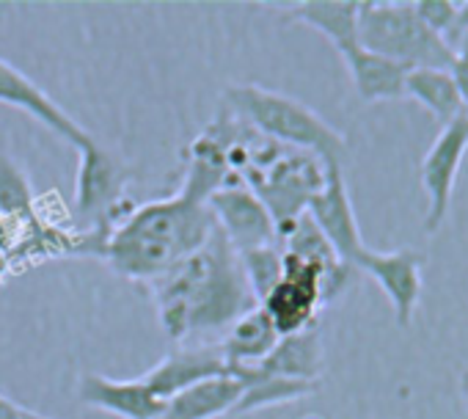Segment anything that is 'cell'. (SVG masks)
Listing matches in <instances>:
<instances>
[{
  "label": "cell",
  "mask_w": 468,
  "mask_h": 419,
  "mask_svg": "<svg viewBox=\"0 0 468 419\" xmlns=\"http://www.w3.org/2000/svg\"><path fill=\"white\" fill-rule=\"evenodd\" d=\"M306 216L317 224L325 241L334 246L336 257L356 268V260L367 246L361 241L358 219H356V210L347 193L342 166H325V185L312 196Z\"/></svg>",
  "instance_id": "9"
},
{
  "label": "cell",
  "mask_w": 468,
  "mask_h": 419,
  "mask_svg": "<svg viewBox=\"0 0 468 419\" xmlns=\"http://www.w3.org/2000/svg\"><path fill=\"white\" fill-rule=\"evenodd\" d=\"M358 9L361 0H303V4L290 6L287 20L314 28L342 53L358 45Z\"/></svg>",
  "instance_id": "18"
},
{
  "label": "cell",
  "mask_w": 468,
  "mask_h": 419,
  "mask_svg": "<svg viewBox=\"0 0 468 419\" xmlns=\"http://www.w3.org/2000/svg\"><path fill=\"white\" fill-rule=\"evenodd\" d=\"M20 419H48V416H42V414H37V411H31V408H28Z\"/></svg>",
  "instance_id": "26"
},
{
  "label": "cell",
  "mask_w": 468,
  "mask_h": 419,
  "mask_svg": "<svg viewBox=\"0 0 468 419\" xmlns=\"http://www.w3.org/2000/svg\"><path fill=\"white\" fill-rule=\"evenodd\" d=\"M229 364L220 353L218 342H196V345H176L157 367H152L141 381L149 386V392L157 400H168L176 392L215 378V375H229Z\"/></svg>",
  "instance_id": "12"
},
{
  "label": "cell",
  "mask_w": 468,
  "mask_h": 419,
  "mask_svg": "<svg viewBox=\"0 0 468 419\" xmlns=\"http://www.w3.org/2000/svg\"><path fill=\"white\" fill-rule=\"evenodd\" d=\"M325 367V348H323V331L320 326L287 334L276 342L271 356L257 364V370L268 375H282L292 381H312L320 383Z\"/></svg>",
  "instance_id": "16"
},
{
  "label": "cell",
  "mask_w": 468,
  "mask_h": 419,
  "mask_svg": "<svg viewBox=\"0 0 468 419\" xmlns=\"http://www.w3.org/2000/svg\"><path fill=\"white\" fill-rule=\"evenodd\" d=\"M240 265H243V274H246L254 301L262 304L284 276L282 246H262V249L240 252Z\"/></svg>",
  "instance_id": "22"
},
{
  "label": "cell",
  "mask_w": 468,
  "mask_h": 419,
  "mask_svg": "<svg viewBox=\"0 0 468 419\" xmlns=\"http://www.w3.org/2000/svg\"><path fill=\"white\" fill-rule=\"evenodd\" d=\"M220 100L223 108L243 119L260 135L309 152L325 166H342L347 155V138L295 97L262 89L257 83H231Z\"/></svg>",
  "instance_id": "3"
},
{
  "label": "cell",
  "mask_w": 468,
  "mask_h": 419,
  "mask_svg": "<svg viewBox=\"0 0 468 419\" xmlns=\"http://www.w3.org/2000/svg\"><path fill=\"white\" fill-rule=\"evenodd\" d=\"M215 232L207 204H196L179 193L135 204L111 230L102 260L119 276L149 287L198 252Z\"/></svg>",
  "instance_id": "2"
},
{
  "label": "cell",
  "mask_w": 468,
  "mask_h": 419,
  "mask_svg": "<svg viewBox=\"0 0 468 419\" xmlns=\"http://www.w3.org/2000/svg\"><path fill=\"white\" fill-rule=\"evenodd\" d=\"M0 105L26 111L28 116H34L39 124L53 130L61 141H67L75 149L86 146L94 138L45 89H39L26 72H20L15 64H9L4 59H0Z\"/></svg>",
  "instance_id": "11"
},
{
  "label": "cell",
  "mask_w": 468,
  "mask_h": 419,
  "mask_svg": "<svg viewBox=\"0 0 468 419\" xmlns=\"http://www.w3.org/2000/svg\"><path fill=\"white\" fill-rule=\"evenodd\" d=\"M465 152H468V119H457L441 127L438 138L432 141V146L421 160V188L427 193V216H424L427 235H435L449 216L454 182Z\"/></svg>",
  "instance_id": "6"
},
{
  "label": "cell",
  "mask_w": 468,
  "mask_h": 419,
  "mask_svg": "<svg viewBox=\"0 0 468 419\" xmlns=\"http://www.w3.org/2000/svg\"><path fill=\"white\" fill-rule=\"evenodd\" d=\"M246 383L234 372L198 381L165 400L160 419H218L234 411Z\"/></svg>",
  "instance_id": "14"
},
{
  "label": "cell",
  "mask_w": 468,
  "mask_h": 419,
  "mask_svg": "<svg viewBox=\"0 0 468 419\" xmlns=\"http://www.w3.org/2000/svg\"><path fill=\"white\" fill-rule=\"evenodd\" d=\"M421 265L424 257L413 249H397V252L364 249L356 260V271L375 279V285L388 298L394 317L402 328L413 323L421 298Z\"/></svg>",
  "instance_id": "10"
},
{
  "label": "cell",
  "mask_w": 468,
  "mask_h": 419,
  "mask_svg": "<svg viewBox=\"0 0 468 419\" xmlns=\"http://www.w3.org/2000/svg\"><path fill=\"white\" fill-rule=\"evenodd\" d=\"M279 339L282 337L273 320L268 317V312L262 306H254L238 323H231V328L220 337L218 345L229 370H249V367L262 364Z\"/></svg>",
  "instance_id": "17"
},
{
  "label": "cell",
  "mask_w": 468,
  "mask_h": 419,
  "mask_svg": "<svg viewBox=\"0 0 468 419\" xmlns=\"http://www.w3.org/2000/svg\"><path fill=\"white\" fill-rule=\"evenodd\" d=\"M468 31V0L465 4H460V12H457V20H454V28H452V34L446 37V45H449V50L454 48V42L463 37Z\"/></svg>",
  "instance_id": "25"
},
{
  "label": "cell",
  "mask_w": 468,
  "mask_h": 419,
  "mask_svg": "<svg viewBox=\"0 0 468 419\" xmlns=\"http://www.w3.org/2000/svg\"><path fill=\"white\" fill-rule=\"evenodd\" d=\"M0 394H4V392H0Z\"/></svg>",
  "instance_id": "28"
},
{
  "label": "cell",
  "mask_w": 468,
  "mask_h": 419,
  "mask_svg": "<svg viewBox=\"0 0 468 419\" xmlns=\"http://www.w3.org/2000/svg\"><path fill=\"white\" fill-rule=\"evenodd\" d=\"M356 42L408 70H452L454 61L449 45L416 17L413 4L405 0H361Z\"/></svg>",
  "instance_id": "4"
},
{
  "label": "cell",
  "mask_w": 468,
  "mask_h": 419,
  "mask_svg": "<svg viewBox=\"0 0 468 419\" xmlns=\"http://www.w3.org/2000/svg\"><path fill=\"white\" fill-rule=\"evenodd\" d=\"M282 257H284V276L260 306L273 320L279 337H287L317 326V312L323 309L320 304L323 274L292 254L282 252Z\"/></svg>",
  "instance_id": "8"
},
{
  "label": "cell",
  "mask_w": 468,
  "mask_h": 419,
  "mask_svg": "<svg viewBox=\"0 0 468 419\" xmlns=\"http://www.w3.org/2000/svg\"><path fill=\"white\" fill-rule=\"evenodd\" d=\"M207 210L215 227L231 243L234 252H251L262 246H279V232L268 207L246 185H226L207 199Z\"/></svg>",
  "instance_id": "7"
},
{
  "label": "cell",
  "mask_w": 468,
  "mask_h": 419,
  "mask_svg": "<svg viewBox=\"0 0 468 419\" xmlns=\"http://www.w3.org/2000/svg\"><path fill=\"white\" fill-rule=\"evenodd\" d=\"M405 97L427 108L441 122V127L465 119V105L452 70H430V67L410 70L405 78Z\"/></svg>",
  "instance_id": "19"
},
{
  "label": "cell",
  "mask_w": 468,
  "mask_h": 419,
  "mask_svg": "<svg viewBox=\"0 0 468 419\" xmlns=\"http://www.w3.org/2000/svg\"><path fill=\"white\" fill-rule=\"evenodd\" d=\"M83 405L113 414L119 419H160L165 403L157 400L149 386L138 381H116L100 372H86L78 383Z\"/></svg>",
  "instance_id": "13"
},
{
  "label": "cell",
  "mask_w": 468,
  "mask_h": 419,
  "mask_svg": "<svg viewBox=\"0 0 468 419\" xmlns=\"http://www.w3.org/2000/svg\"><path fill=\"white\" fill-rule=\"evenodd\" d=\"M144 290L154 298L160 328L176 345L220 342L231 323L260 306L246 282L240 254L218 227L198 252Z\"/></svg>",
  "instance_id": "1"
},
{
  "label": "cell",
  "mask_w": 468,
  "mask_h": 419,
  "mask_svg": "<svg viewBox=\"0 0 468 419\" xmlns=\"http://www.w3.org/2000/svg\"><path fill=\"white\" fill-rule=\"evenodd\" d=\"M413 12L432 34H438L446 42V37L454 28L460 4H452V0H413Z\"/></svg>",
  "instance_id": "23"
},
{
  "label": "cell",
  "mask_w": 468,
  "mask_h": 419,
  "mask_svg": "<svg viewBox=\"0 0 468 419\" xmlns=\"http://www.w3.org/2000/svg\"><path fill=\"white\" fill-rule=\"evenodd\" d=\"M0 216H15V219L37 216L28 174L9 155H0Z\"/></svg>",
  "instance_id": "21"
},
{
  "label": "cell",
  "mask_w": 468,
  "mask_h": 419,
  "mask_svg": "<svg viewBox=\"0 0 468 419\" xmlns=\"http://www.w3.org/2000/svg\"><path fill=\"white\" fill-rule=\"evenodd\" d=\"M342 61L347 64V72L353 78L356 94L364 102H391V100H405V78H408V67L375 56L358 45L347 48L339 53Z\"/></svg>",
  "instance_id": "15"
},
{
  "label": "cell",
  "mask_w": 468,
  "mask_h": 419,
  "mask_svg": "<svg viewBox=\"0 0 468 419\" xmlns=\"http://www.w3.org/2000/svg\"><path fill=\"white\" fill-rule=\"evenodd\" d=\"M463 389H465V394H468V372L463 375Z\"/></svg>",
  "instance_id": "27"
},
{
  "label": "cell",
  "mask_w": 468,
  "mask_h": 419,
  "mask_svg": "<svg viewBox=\"0 0 468 419\" xmlns=\"http://www.w3.org/2000/svg\"><path fill=\"white\" fill-rule=\"evenodd\" d=\"M238 378H243L246 389L240 394V403L234 405L231 414H251L260 408H273V405H284L301 397H309L317 392L320 383L312 381H292V378H282V375H268L257 367L249 370H231Z\"/></svg>",
  "instance_id": "20"
},
{
  "label": "cell",
  "mask_w": 468,
  "mask_h": 419,
  "mask_svg": "<svg viewBox=\"0 0 468 419\" xmlns=\"http://www.w3.org/2000/svg\"><path fill=\"white\" fill-rule=\"evenodd\" d=\"M452 53H454L452 75L457 81V89H460V97H463V105H465V119H468V31L454 42Z\"/></svg>",
  "instance_id": "24"
},
{
  "label": "cell",
  "mask_w": 468,
  "mask_h": 419,
  "mask_svg": "<svg viewBox=\"0 0 468 419\" xmlns=\"http://www.w3.org/2000/svg\"><path fill=\"white\" fill-rule=\"evenodd\" d=\"M80 166L75 179V224L80 235L97 238L102 246L111 230L130 213L135 201L124 193V166L94 138L78 149Z\"/></svg>",
  "instance_id": "5"
}]
</instances>
